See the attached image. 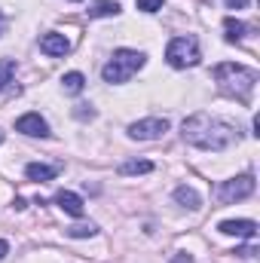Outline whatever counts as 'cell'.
I'll return each instance as SVG.
<instances>
[{"label":"cell","instance_id":"obj_16","mask_svg":"<svg viewBox=\"0 0 260 263\" xmlns=\"http://www.w3.org/2000/svg\"><path fill=\"white\" fill-rule=\"evenodd\" d=\"M62 86H65L67 95H80V92H83V86H86V77H83V73H77V70H70V73H65Z\"/></svg>","mask_w":260,"mask_h":263},{"label":"cell","instance_id":"obj_17","mask_svg":"<svg viewBox=\"0 0 260 263\" xmlns=\"http://www.w3.org/2000/svg\"><path fill=\"white\" fill-rule=\"evenodd\" d=\"M12 73H15V59H0V92L12 83Z\"/></svg>","mask_w":260,"mask_h":263},{"label":"cell","instance_id":"obj_10","mask_svg":"<svg viewBox=\"0 0 260 263\" xmlns=\"http://www.w3.org/2000/svg\"><path fill=\"white\" fill-rule=\"evenodd\" d=\"M55 205L70 214V217H83V211H86V205H83V199L77 196V193H70V190H59L55 193Z\"/></svg>","mask_w":260,"mask_h":263},{"label":"cell","instance_id":"obj_14","mask_svg":"<svg viewBox=\"0 0 260 263\" xmlns=\"http://www.w3.org/2000/svg\"><path fill=\"white\" fill-rule=\"evenodd\" d=\"M147 172H153L150 159H129L120 165V175H147Z\"/></svg>","mask_w":260,"mask_h":263},{"label":"cell","instance_id":"obj_24","mask_svg":"<svg viewBox=\"0 0 260 263\" xmlns=\"http://www.w3.org/2000/svg\"><path fill=\"white\" fill-rule=\"evenodd\" d=\"M0 141H3V132H0Z\"/></svg>","mask_w":260,"mask_h":263},{"label":"cell","instance_id":"obj_23","mask_svg":"<svg viewBox=\"0 0 260 263\" xmlns=\"http://www.w3.org/2000/svg\"><path fill=\"white\" fill-rule=\"evenodd\" d=\"M0 28H3V12H0Z\"/></svg>","mask_w":260,"mask_h":263},{"label":"cell","instance_id":"obj_11","mask_svg":"<svg viewBox=\"0 0 260 263\" xmlns=\"http://www.w3.org/2000/svg\"><path fill=\"white\" fill-rule=\"evenodd\" d=\"M25 175H28L31 181H40V184H46V181H52V178L59 175V165H43V162H31V165L25 168Z\"/></svg>","mask_w":260,"mask_h":263},{"label":"cell","instance_id":"obj_8","mask_svg":"<svg viewBox=\"0 0 260 263\" xmlns=\"http://www.w3.org/2000/svg\"><path fill=\"white\" fill-rule=\"evenodd\" d=\"M224 236H239V239H257V223L254 220H224L217 227Z\"/></svg>","mask_w":260,"mask_h":263},{"label":"cell","instance_id":"obj_2","mask_svg":"<svg viewBox=\"0 0 260 263\" xmlns=\"http://www.w3.org/2000/svg\"><path fill=\"white\" fill-rule=\"evenodd\" d=\"M214 80L220 83V89H224L227 95H233V98H239L242 104H248V98H251V92H254V86H257V70H254V67L227 62V65L214 67Z\"/></svg>","mask_w":260,"mask_h":263},{"label":"cell","instance_id":"obj_6","mask_svg":"<svg viewBox=\"0 0 260 263\" xmlns=\"http://www.w3.org/2000/svg\"><path fill=\"white\" fill-rule=\"evenodd\" d=\"M169 132V120L165 117H147V120H138L129 126V138L135 141H153V138H162Z\"/></svg>","mask_w":260,"mask_h":263},{"label":"cell","instance_id":"obj_12","mask_svg":"<svg viewBox=\"0 0 260 263\" xmlns=\"http://www.w3.org/2000/svg\"><path fill=\"white\" fill-rule=\"evenodd\" d=\"M117 12H120L117 0H95L89 6V18H107V15H117Z\"/></svg>","mask_w":260,"mask_h":263},{"label":"cell","instance_id":"obj_3","mask_svg":"<svg viewBox=\"0 0 260 263\" xmlns=\"http://www.w3.org/2000/svg\"><path fill=\"white\" fill-rule=\"evenodd\" d=\"M144 67V52L138 49H117L114 59L101 67V77L104 83H126L132 73H138Z\"/></svg>","mask_w":260,"mask_h":263},{"label":"cell","instance_id":"obj_25","mask_svg":"<svg viewBox=\"0 0 260 263\" xmlns=\"http://www.w3.org/2000/svg\"><path fill=\"white\" fill-rule=\"evenodd\" d=\"M70 3H80V0H70Z\"/></svg>","mask_w":260,"mask_h":263},{"label":"cell","instance_id":"obj_13","mask_svg":"<svg viewBox=\"0 0 260 263\" xmlns=\"http://www.w3.org/2000/svg\"><path fill=\"white\" fill-rule=\"evenodd\" d=\"M175 202L184 205V208H199L202 205V199H199V193H196L193 187H178L175 190Z\"/></svg>","mask_w":260,"mask_h":263},{"label":"cell","instance_id":"obj_20","mask_svg":"<svg viewBox=\"0 0 260 263\" xmlns=\"http://www.w3.org/2000/svg\"><path fill=\"white\" fill-rule=\"evenodd\" d=\"M230 9H242V6H248V0H224Z\"/></svg>","mask_w":260,"mask_h":263},{"label":"cell","instance_id":"obj_7","mask_svg":"<svg viewBox=\"0 0 260 263\" xmlns=\"http://www.w3.org/2000/svg\"><path fill=\"white\" fill-rule=\"evenodd\" d=\"M15 132H22L28 138H46L49 135V126H46V120L40 114H25V117L15 120Z\"/></svg>","mask_w":260,"mask_h":263},{"label":"cell","instance_id":"obj_19","mask_svg":"<svg viewBox=\"0 0 260 263\" xmlns=\"http://www.w3.org/2000/svg\"><path fill=\"white\" fill-rule=\"evenodd\" d=\"M165 0H138V9L141 12H159Z\"/></svg>","mask_w":260,"mask_h":263},{"label":"cell","instance_id":"obj_9","mask_svg":"<svg viewBox=\"0 0 260 263\" xmlns=\"http://www.w3.org/2000/svg\"><path fill=\"white\" fill-rule=\"evenodd\" d=\"M40 49H43L46 55H67V52H70V40H67L65 34L49 31V34L40 37Z\"/></svg>","mask_w":260,"mask_h":263},{"label":"cell","instance_id":"obj_18","mask_svg":"<svg viewBox=\"0 0 260 263\" xmlns=\"http://www.w3.org/2000/svg\"><path fill=\"white\" fill-rule=\"evenodd\" d=\"M98 233V227L89 220V223H77V227H67V236L70 239H89V236H95Z\"/></svg>","mask_w":260,"mask_h":263},{"label":"cell","instance_id":"obj_5","mask_svg":"<svg viewBox=\"0 0 260 263\" xmlns=\"http://www.w3.org/2000/svg\"><path fill=\"white\" fill-rule=\"evenodd\" d=\"M254 193V175H239L233 181H224L217 187V202L220 205H230V202H242Z\"/></svg>","mask_w":260,"mask_h":263},{"label":"cell","instance_id":"obj_1","mask_svg":"<svg viewBox=\"0 0 260 263\" xmlns=\"http://www.w3.org/2000/svg\"><path fill=\"white\" fill-rule=\"evenodd\" d=\"M181 135L187 144H193L199 150H227L239 135L230 123H224L220 117H211V114H193L184 120L181 126Z\"/></svg>","mask_w":260,"mask_h":263},{"label":"cell","instance_id":"obj_21","mask_svg":"<svg viewBox=\"0 0 260 263\" xmlns=\"http://www.w3.org/2000/svg\"><path fill=\"white\" fill-rule=\"evenodd\" d=\"M172 263H193V257H190V254H178Z\"/></svg>","mask_w":260,"mask_h":263},{"label":"cell","instance_id":"obj_4","mask_svg":"<svg viewBox=\"0 0 260 263\" xmlns=\"http://www.w3.org/2000/svg\"><path fill=\"white\" fill-rule=\"evenodd\" d=\"M199 43L196 37H175L169 46H165V62L172 67H193L199 65Z\"/></svg>","mask_w":260,"mask_h":263},{"label":"cell","instance_id":"obj_22","mask_svg":"<svg viewBox=\"0 0 260 263\" xmlns=\"http://www.w3.org/2000/svg\"><path fill=\"white\" fill-rule=\"evenodd\" d=\"M6 254H9V245H6V242H3V239H0V260H3V257H6Z\"/></svg>","mask_w":260,"mask_h":263},{"label":"cell","instance_id":"obj_15","mask_svg":"<svg viewBox=\"0 0 260 263\" xmlns=\"http://www.w3.org/2000/svg\"><path fill=\"white\" fill-rule=\"evenodd\" d=\"M224 31H227V40H230V43H239V40L245 37V31H248V28L230 15V18H224Z\"/></svg>","mask_w":260,"mask_h":263}]
</instances>
